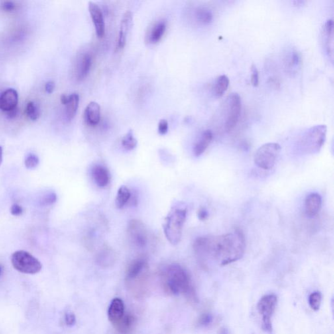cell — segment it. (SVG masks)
<instances>
[{
  "label": "cell",
  "instance_id": "cell-1",
  "mask_svg": "<svg viewBox=\"0 0 334 334\" xmlns=\"http://www.w3.org/2000/svg\"><path fill=\"white\" fill-rule=\"evenodd\" d=\"M193 250L202 262L209 260L226 266L241 259L245 253L246 239L240 230L220 236H203L193 244Z\"/></svg>",
  "mask_w": 334,
  "mask_h": 334
},
{
  "label": "cell",
  "instance_id": "cell-2",
  "mask_svg": "<svg viewBox=\"0 0 334 334\" xmlns=\"http://www.w3.org/2000/svg\"><path fill=\"white\" fill-rule=\"evenodd\" d=\"M163 287L170 294H184L189 300L197 302L196 292L187 270L178 264L167 266L162 274Z\"/></svg>",
  "mask_w": 334,
  "mask_h": 334
},
{
  "label": "cell",
  "instance_id": "cell-3",
  "mask_svg": "<svg viewBox=\"0 0 334 334\" xmlns=\"http://www.w3.org/2000/svg\"><path fill=\"white\" fill-rule=\"evenodd\" d=\"M325 125L313 126L305 131L299 138L298 149L303 154H315L323 148L327 138Z\"/></svg>",
  "mask_w": 334,
  "mask_h": 334
},
{
  "label": "cell",
  "instance_id": "cell-4",
  "mask_svg": "<svg viewBox=\"0 0 334 334\" xmlns=\"http://www.w3.org/2000/svg\"><path fill=\"white\" fill-rule=\"evenodd\" d=\"M187 213L186 207L174 208L165 219L164 233L167 239L172 245H176L180 241Z\"/></svg>",
  "mask_w": 334,
  "mask_h": 334
},
{
  "label": "cell",
  "instance_id": "cell-5",
  "mask_svg": "<svg viewBox=\"0 0 334 334\" xmlns=\"http://www.w3.org/2000/svg\"><path fill=\"white\" fill-rule=\"evenodd\" d=\"M223 112V127L226 132L231 131L237 125L241 114V97L237 93H232L224 102Z\"/></svg>",
  "mask_w": 334,
  "mask_h": 334
},
{
  "label": "cell",
  "instance_id": "cell-6",
  "mask_svg": "<svg viewBox=\"0 0 334 334\" xmlns=\"http://www.w3.org/2000/svg\"><path fill=\"white\" fill-rule=\"evenodd\" d=\"M282 147L276 142H268L260 146L254 156V164L263 170L274 168L280 156Z\"/></svg>",
  "mask_w": 334,
  "mask_h": 334
},
{
  "label": "cell",
  "instance_id": "cell-7",
  "mask_svg": "<svg viewBox=\"0 0 334 334\" xmlns=\"http://www.w3.org/2000/svg\"><path fill=\"white\" fill-rule=\"evenodd\" d=\"M278 301L276 295L269 294L262 296L257 303V310L262 317V330L268 334H272V319L276 311Z\"/></svg>",
  "mask_w": 334,
  "mask_h": 334
},
{
  "label": "cell",
  "instance_id": "cell-8",
  "mask_svg": "<svg viewBox=\"0 0 334 334\" xmlns=\"http://www.w3.org/2000/svg\"><path fill=\"white\" fill-rule=\"evenodd\" d=\"M13 267L18 272L27 274H36L42 269L40 260L25 250H18L11 256Z\"/></svg>",
  "mask_w": 334,
  "mask_h": 334
},
{
  "label": "cell",
  "instance_id": "cell-9",
  "mask_svg": "<svg viewBox=\"0 0 334 334\" xmlns=\"http://www.w3.org/2000/svg\"><path fill=\"white\" fill-rule=\"evenodd\" d=\"M127 235L130 242L137 248H144L148 243L147 228L143 222L132 219L127 225Z\"/></svg>",
  "mask_w": 334,
  "mask_h": 334
},
{
  "label": "cell",
  "instance_id": "cell-10",
  "mask_svg": "<svg viewBox=\"0 0 334 334\" xmlns=\"http://www.w3.org/2000/svg\"><path fill=\"white\" fill-rule=\"evenodd\" d=\"M283 63L285 71L288 74L292 76L296 75L301 66L300 52L296 48H287L283 56Z\"/></svg>",
  "mask_w": 334,
  "mask_h": 334
},
{
  "label": "cell",
  "instance_id": "cell-11",
  "mask_svg": "<svg viewBox=\"0 0 334 334\" xmlns=\"http://www.w3.org/2000/svg\"><path fill=\"white\" fill-rule=\"evenodd\" d=\"M321 40L323 48L328 58L331 62L334 60V21L327 20L324 24L321 30Z\"/></svg>",
  "mask_w": 334,
  "mask_h": 334
},
{
  "label": "cell",
  "instance_id": "cell-12",
  "mask_svg": "<svg viewBox=\"0 0 334 334\" xmlns=\"http://www.w3.org/2000/svg\"><path fill=\"white\" fill-rule=\"evenodd\" d=\"M88 10L94 24L97 36L99 38H102L105 34V24L103 12L99 6L92 1L89 2Z\"/></svg>",
  "mask_w": 334,
  "mask_h": 334
},
{
  "label": "cell",
  "instance_id": "cell-13",
  "mask_svg": "<svg viewBox=\"0 0 334 334\" xmlns=\"http://www.w3.org/2000/svg\"><path fill=\"white\" fill-rule=\"evenodd\" d=\"M132 24H133V14L131 11H127L124 13L121 22H120L119 36H118L117 43L118 49H122L125 46L127 35L131 30Z\"/></svg>",
  "mask_w": 334,
  "mask_h": 334
},
{
  "label": "cell",
  "instance_id": "cell-14",
  "mask_svg": "<svg viewBox=\"0 0 334 334\" xmlns=\"http://www.w3.org/2000/svg\"><path fill=\"white\" fill-rule=\"evenodd\" d=\"M18 101L17 91L14 89H7L0 95V110L9 113L17 108Z\"/></svg>",
  "mask_w": 334,
  "mask_h": 334
},
{
  "label": "cell",
  "instance_id": "cell-15",
  "mask_svg": "<svg viewBox=\"0 0 334 334\" xmlns=\"http://www.w3.org/2000/svg\"><path fill=\"white\" fill-rule=\"evenodd\" d=\"M148 268V263L144 257H138L134 259L128 266L126 271V280L131 282L145 272Z\"/></svg>",
  "mask_w": 334,
  "mask_h": 334
},
{
  "label": "cell",
  "instance_id": "cell-16",
  "mask_svg": "<svg viewBox=\"0 0 334 334\" xmlns=\"http://www.w3.org/2000/svg\"><path fill=\"white\" fill-rule=\"evenodd\" d=\"M125 306L124 301L120 298H115L111 301L108 309V318L114 327L125 315Z\"/></svg>",
  "mask_w": 334,
  "mask_h": 334
},
{
  "label": "cell",
  "instance_id": "cell-17",
  "mask_svg": "<svg viewBox=\"0 0 334 334\" xmlns=\"http://www.w3.org/2000/svg\"><path fill=\"white\" fill-rule=\"evenodd\" d=\"M322 207V197L317 193H311L305 199V211L307 216H316Z\"/></svg>",
  "mask_w": 334,
  "mask_h": 334
},
{
  "label": "cell",
  "instance_id": "cell-18",
  "mask_svg": "<svg viewBox=\"0 0 334 334\" xmlns=\"http://www.w3.org/2000/svg\"><path fill=\"white\" fill-rule=\"evenodd\" d=\"M84 120L89 126L95 127L98 125L101 120V107L96 102H90L85 107Z\"/></svg>",
  "mask_w": 334,
  "mask_h": 334
},
{
  "label": "cell",
  "instance_id": "cell-19",
  "mask_svg": "<svg viewBox=\"0 0 334 334\" xmlns=\"http://www.w3.org/2000/svg\"><path fill=\"white\" fill-rule=\"evenodd\" d=\"M95 259L97 264L101 267H109L115 263L117 259V254L113 248L105 246L99 250Z\"/></svg>",
  "mask_w": 334,
  "mask_h": 334
},
{
  "label": "cell",
  "instance_id": "cell-20",
  "mask_svg": "<svg viewBox=\"0 0 334 334\" xmlns=\"http://www.w3.org/2000/svg\"><path fill=\"white\" fill-rule=\"evenodd\" d=\"M212 139L213 133L211 130L207 129L203 131L193 147V154L195 156L199 157L203 154L210 144Z\"/></svg>",
  "mask_w": 334,
  "mask_h": 334
},
{
  "label": "cell",
  "instance_id": "cell-21",
  "mask_svg": "<svg viewBox=\"0 0 334 334\" xmlns=\"http://www.w3.org/2000/svg\"><path fill=\"white\" fill-rule=\"evenodd\" d=\"M92 177L95 184L100 187H105L109 184L111 175L105 167L96 166L92 169Z\"/></svg>",
  "mask_w": 334,
  "mask_h": 334
},
{
  "label": "cell",
  "instance_id": "cell-22",
  "mask_svg": "<svg viewBox=\"0 0 334 334\" xmlns=\"http://www.w3.org/2000/svg\"><path fill=\"white\" fill-rule=\"evenodd\" d=\"M167 29V23L164 20H162L157 22L152 29H151L149 35H148V42L152 43H156L162 40L164 36L165 32Z\"/></svg>",
  "mask_w": 334,
  "mask_h": 334
},
{
  "label": "cell",
  "instance_id": "cell-23",
  "mask_svg": "<svg viewBox=\"0 0 334 334\" xmlns=\"http://www.w3.org/2000/svg\"><path fill=\"white\" fill-rule=\"evenodd\" d=\"M79 104V95L77 93H73L68 95L66 103V116L68 121H71L76 115Z\"/></svg>",
  "mask_w": 334,
  "mask_h": 334
},
{
  "label": "cell",
  "instance_id": "cell-24",
  "mask_svg": "<svg viewBox=\"0 0 334 334\" xmlns=\"http://www.w3.org/2000/svg\"><path fill=\"white\" fill-rule=\"evenodd\" d=\"M92 64V58L89 54H84L79 62L77 78L79 81L84 79L88 75Z\"/></svg>",
  "mask_w": 334,
  "mask_h": 334
},
{
  "label": "cell",
  "instance_id": "cell-25",
  "mask_svg": "<svg viewBox=\"0 0 334 334\" xmlns=\"http://www.w3.org/2000/svg\"><path fill=\"white\" fill-rule=\"evenodd\" d=\"M213 13L209 7L201 6L196 8L195 11V18L199 23L207 25L213 20Z\"/></svg>",
  "mask_w": 334,
  "mask_h": 334
},
{
  "label": "cell",
  "instance_id": "cell-26",
  "mask_svg": "<svg viewBox=\"0 0 334 334\" xmlns=\"http://www.w3.org/2000/svg\"><path fill=\"white\" fill-rule=\"evenodd\" d=\"M229 85V79L225 75H220L215 81L212 87L213 94L215 97H221L227 90Z\"/></svg>",
  "mask_w": 334,
  "mask_h": 334
},
{
  "label": "cell",
  "instance_id": "cell-27",
  "mask_svg": "<svg viewBox=\"0 0 334 334\" xmlns=\"http://www.w3.org/2000/svg\"><path fill=\"white\" fill-rule=\"evenodd\" d=\"M131 191L125 185L120 187L118 189L115 201L116 206L118 209H123L131 201Z\"/></svg>",
  "mask_w": 334,
  "mask_h": 334
},
{
  "label": "cell",
  "instance_id": "cell-28",
  "mask_svg": "<svg viewBox=\"0 0 334 334\" xmlns=\"http://www.w3.org/2000/svg\"><path fill=\"white\" fill-rule=\"evenodd\" d=\"M134 322V319L133 315L125 314L123 318L115 326V327L119 333L125 334L128 333L131 327H133Z\"/></svg>",
  "mask_w": 334,
  "mask_h": 334
},
{
  "label": "cell",
  "instance_id": "cell-29",
  "mask_svg": "<svg viewBox=\"0 0 334 334\" xmlns=\"http://www.w3.org/2000/svg\"><path fill=\"white\" fill-rule=\"evenodd\" d=\"M122 144L123 147L127 150L134 149L137 146V140L134 137L133 131L129 130L124 136L122 140Z\"/></svg>",
  "mask_w": 334,
  "mask_h": 334
},
{
  "label": "cell",
  "instance_id": "cell-30",
  "mask_svg": "<svg viewBox=\"0 0 334 334\" xmlns=\"http://www.w3.org/2000/svg\"><path fill=\"white\" fill-rule=\"evenodd\" d=\"M308 303L309 306L313 311L319 310L322 303V294L319 291H314L309 296Z\"/></svg>",
  "mask_w": 334,
  "mask_h": 334
},
{
  "label": "cell",
  "instance_id": "cell-31",
  "mask_svg": "<svg viewBox=\"0 0 334 334\" xmlns=\"http://www.w3.org/2000/svg\"><path fill=\"white\" fill-rule=\"evenodd\" d=\"M26 114L30 120H37L40 116V111L39 107L33 101H30L26 107Z\"/></svg>",
  "mask_w": 334,
  "mask_h": 334
},
{
  "label": "cell",
  "instance_id": "cell-32",
  "mask_svg": "<svg viewBox=\"0 0 334 334\" xmlns=\"http://www.w3.org/2000/svg\"><path fill=\"white\" fill-rule=\"evenodd\" d=\"M213 315L210 313H205L202 314L198 320V325L201 327H209L213 323Z\"/></svg>",
  "mask_w": 334,
  "mask_h": 334
},
{
  "label": "cell",
  "instance_id": "cell-33",
  "mask_svg": "<svg viewBox=\"0 0 334 334\" xmlns=\"http://www.w3.org/2000/svg\"><path fill=\"white\" fill-rule=\"evenodd\" d=\"M57 200L56 193L50 192L46 193L43 197L41 199L40 204L42 207H49V206L54 205Z\"/></svg>",
  "mask_w": 334,
  "mask_h": 334
},
{
  "label": "cell",
  "instance_id": "cell-34",
  "mask_svg": "<svg viewBox=\"0 0 334 334\" xmlns=\"http://www.w3.org/2000/svg\"><path fill=\"white\" fill-rule=\"evenodd\" d=\"M40 164L38 157L34 154H28L25 160V166L28 169H34Z\"/></svg>",
  "mask_w": 334,
  "mask_h": 334
},
{
  "label": "cell",
  "instance_id": "cell-35",
  "mask_svg": "<svg viewBox=\"0 0 334 334\" xmlns=\"http://www.w3.org/2000/svg\"><path fill=\"white\" fill-rule=\"evenodd\" d=\"M250 71H251V77H250V82L253 86H257L258 83H259V75H258V71L256 67L254 65H252L250 67Z\"/></svg>",
  "mask_w": 334,
  "mask_h": 334
},
{
  "label": "cell",
  "instance_id": "cell-36",
  "mask_svg": "<svg viewBox=\"0 0 334 334\" xmlns=\"http://www.w3.org/2000/svg\"><path fill=\"white\" fill-rule=\"evenodd\" d=\"M168 130V124L166 120H162L158 124L159 133L164 135L166 134Z\"/></svg>",
  "mask_w": 334,
  "mask_h": 334
},
{
  "label": "cell",
  "instance_id": "cell-37",
  "mask_svg": "<svg viewBox=\"0 0 334 334\" xmlns=\"http://www.w3.org/2000/svg\"><path fill=\"white\" fill-rule=\"evenodd\" d=\"M65 321L69 327H72L76 323V317L73 313L67 312L65 315Z\"/></svg>",
  "mask_w": 334,
  "mask_h": 334
},
{
  "label": "cell",
  "instance_id": "cell-38",
  "mask_svg": "<svg viewBox=\"0 0 334 334\" xmlns=\"http://www.w3.org/2000/svg\"><path fill=\"white\" fill-rule=\"evenodd\" d=\"M11 213L14 216H19L23 213V209L18 204H14L11 208Z\"/></svg>",
  "mask_w": 334,
  "mask_h": 334
},
{
  "label": "cell",
  "instance_id": "cell-39",
  "mask_svg": "<svg viewBox=\"0 0 334 334\" xmlns=\"http://www.w3.org/2000/svg\"><path fill=\"white\" fill-rule=\"evenodd\" d=\"M1 8L3 11L10 12L15 9L16 5L15 3L13 1H4L3 2V3H2Z\"/></svg>",
  "mask_w": 334,
  "mask_h": 334
},
{
  "label": "cell",
  "instance_id": "cell-40",
  "mask_svg": "<svg viewBox=\"0 0 334 334\" xmlns=\"http://www.w3.org/2000/svg\"><path fill=\"white\" fill-rule=\"evenodd\" d=\"M209 214L208 211L204 208H202L198 211V217L201 221H205L209 218Z\"/></svg>",
  "mask_w": 334,
  "mask_h": 334
},
{
  "label": "cell",
  "instance_id": "cell-41",
  "mask_svg": "<svg viewBox=\"0 0 334 334\" xmlns=\"http://www.w3.org/2000/svg\"><path fill=\"white\" fill-rule=\"evenodd\" d=\"M45 90L48 93H52L55 89V83L52 81L46 83L45 84Z\"/></svg>",
  "mask_w": 334,
  "mask_h": 334
},
{
  "label": "cell",
  "instance_id": "cell-42",
  "mask_svg": "<svg viewBox=\"0 0 334 334\" xmlns=\"http://www.w3.org/2000/svg\"><path fill=\"white\" fill-rule=\"evenodd\" d=\"M17 114L18 110L17 108H16V109L13 110V111L9 112V113H8V116H9L10 118H13L16 117V116L17 115Z\"/></svg>",
  "mask_w": 334,
  "mask_h": 334
},
{
  "label": "cell",
  "instance_id": "cell-43",
  "mask_svg": "<svg viewBox=\"0 0 334 334\" xmlns=\"http://www.w3.org/2000/svg\"><path fill=\"white\" fill-rule=\"evenodd\" d=\"M218 334H229V331L227 328L223 327L218 332Z\"/></svg>",
  "mask_w": 334,
  "mask_h": 334
},
{
  "label": "cell",
  "instance_id": "cell-44",
  "mask_svg": "<svg viewBox=\"0 0 334 334\" xmlns=\"http://www.w3.org/2000/svg\"><path fill=\"white\" fill-rule=\"evenodd\" d=\"M2 161H3V149L0 146V166H1Z\"/></svg>",
  "mask_w": 334,
  "mask_h": 334
},
{
  "label": "cell",
  "instance_id": "cell-45",
  "mask_svg": "<svg viewBox=\"0 0 334 334\" xmlns=\"http://www.w3.org/2000/svg\"><path fill=\"white\" fill-rule=\"evenodd\" d=\"M2 272H3V268H2L1 266L0 265V276H1Z\"/></svg>",
  "mask_w": 334,
  "mask_h": 334
}]
</instances>
